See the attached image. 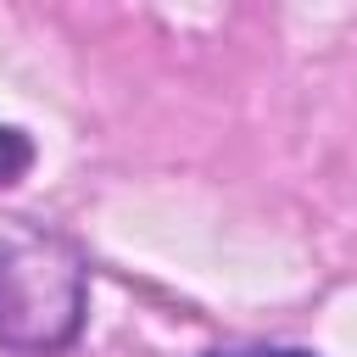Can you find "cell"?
I'll return each instance as SVG.
<instances>
[{"label": "cell", "instance_id": "1", "mask_svg": "<svg viewBox=\"0 0 357 357\" xmlns=\"http://www.w3.org/2000/svg\"><path fill=\"white\" fill-rule=\"evenodd\" d=\"M89 307L84 262L50 234L0 240V346L17 357L61 351Z\"/></svg>", "mask_w": 357, "mask_h": 357}, {"label": "cell", "instance_id": "2", "mask_svg": "<svg viewBox=\"0 0 357 357\" xmlns=\"http://www.w3.org/2000/svg\"><path fill=\"white\" fill-rule=\"evenodd\" d=\"M28 167H33V145H28V134L0 123V190H6V184H17Z\"/></svg>", "mask_w": 357, "mask_h": 357}, {"label": "cell", "instance_id": "3", "mask_svg": "<svg viewBox=\"0 0 357 357\" xmlns=\"http://www.w3.org/2000/svg\"><path fill=\"white\" fill-rule=\"evenodd\" d=\"M206 357H312L301 346H240V351H206Z\"/></svg>", "mask_w": 357, "mask_h": 357}]
</instances>
